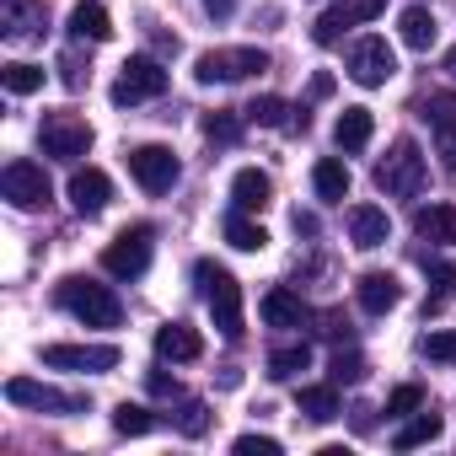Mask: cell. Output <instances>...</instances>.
Returning <instances> with one entry per match:
<instances>
[{"instance_id": "6da1fadb", "label": "cell", "mask_w": 456, "mask_h": 456, "mask_svg": "<svg viewBox=\"0 0 456 456\" xmlns=\"http://www.w3.org/2000/svg\"><path fill=\"white\" fill-rule=\"evenodd\" d=\"M193 280H199V296H204V306H209L220 338L237 344V338H242V285H237V274L204 258V264L193 269Z\"/></svg>"}, {"instance_id": "7a4b0ae2", "label": "cell", "mask_w": 456, "mask_h": 456, "mask_svg": "<svg viewBox=\"0 0 456 456\" xmlns=\"http://www.w3.org/2000/svg\"><path fill=\"white\" fill-rule=\"evenodd\" d=\"M60 306H65L70 317H81L86 328H118V322H124L118 296H113L108 285H97V280H81V274L60 280Z\"/></svg>"}, {"instance_id": "3957f363", "label": "cell", "mask_w": 456, "mask_h": 456, "mask_svg": "<svg viewBox=\"0 0 456 456\" xmlns=\"http://www.w3.org/2000/svg\"><path fill=\"white\" fill-rule=\"evenodd\" d=\"M376 188L392 199H419L424 193V156L413 140H397L387 151V161H376Z\"/></svg>"}, {"instance_id": "277c9868", "label": "cell", "mask_w": 456, "mask_h": 456, "mask_svg": "<svg viewBox=\"0 0 456 456\" xmlns=\"http://www.w3.org/2000/svg\"><path fill=\"white\" fill-rule=\"evenodd\" d=\"M151 242H156L151 225H129V232H118V237L102 248V269H108L113 280H140V274L151 269Z\"/></svg>"}, {"instance_id": "5b68a950", "label": "cell", "mask_w": 456, "mask_h": 456, "mask_svg": "<svg viewBox=\"0 0 456 456\" xmlns=\"http://www.w3.org/2000/svg\"><path fill=\"white\" fill-rule=\"evenodd\" d=\"M264 70H269V54L264 49H209L193 65V76L204 86H215V81H248V76H264Z\"/></svg>"}, {"instance_id": "8992f818", "label": "cell", "mask_w": 456, "mask_h": 456, "mask_svg": "<svg viewBox=\"0 0 456 456\" xmlns=\"http://www.w3.org/2000/svg\"><path fill=\"white\" fill-rule=\"evenodd\" d=\"M38 140H44V156H54V161H76V156L92 151V124L76 118V113H44Z\"/></svg>"}, {"instance_id": "52a82bcc", "label": "cell", "mask_w": 456, "mask_h": 456, "mask_svg": "<svg viewBox=\"0 0 456 456\" xmlns=\"http://www.w3.org/2000/svg\"><path fill=\"white\" fill-rule=\"evenodd\" d=\"M167 92V70L156 65V60H124V70H118V81H113V102L118 108H134V102H151V97H161Z\"/></svg>"}, {"instance_id": "ba28073f", "label": "cell", "mask_w": 456, "mask_h": 456, "mask_svg": "<svg viewBox=\"0 0 456 456\" xmlns=\"http://www.w3.org/2000/svg\"><path fill=\"white\" fill-rule=\"evenodd\" d=\"M0 193H6L17 209H44V204L54 199L49 172H44L38 161H12L6 172H0Z\"/></svg>"}, {"instance_id": "9c48e42d", "label": "cell", "mask_w": 456, "mask_h": 456, "mask_svg": "<svg viewBox=\"0 0 456 456\" xmlns=\"http://www.w3.org/2000/svg\"><path fill=\"white\" fill-rule=\"evenodd\" d=\"M177 156L167 151V145H134L129 151V177L145 188V193H167L172 183H177Z\"/></svg>"}, {"instance_id": "30bf717a", "label": "cell", "mask_w": 456, "mask_h": 456, "mask_svg": "<svg viewBox=\"0 0 456 456\" xmlns=\"http://www.w3.org/2000/svg\"><path fill=\"white\" fill-rule=\"evenodd\" d=\"M44 365L49 370H86V376H97V370L118 365V344H49Z\"/></svg>"}, {"instance_id": "8fae6325", "label": "cell", "mask_w": 456, "mask_h": 456, "mask_svg": "<svg viewBox=\"0 0 456 456\" xmlns=\"http://www.w3.org/2000/svg\"><path fill=\"white\" fill-rule=\"evenodd\" d=\"M349 76H354L360 86H387V81L397 76L392 44H387V38H360V44L349 49Z\"/></svg>"}, {"instance_id": "7c38bea8", "label": "cell", "mask_w": 456, "mask_h": 456, "mask_svg": "<svg viewBox=\"0 0 456 456\" xmlns=\"http://www.w3.org/2000/svg\"><path fill=\"white\" fill-rule=\"evenodd\" d=\"M6 397L17 408H38V413H81L86 408V397L60 392V387H44V381H28V376H12L6 381Z\"/></svg>"}, {"instance_id": "4fadbf2b", "label": "cell", "mask_w": 456, "mask_h": 456, "mask_svg": "<svg viewBox=\"0 0 456 456\" xmlns=\"http://www.w3.org/2000/svg\"><path fill=\"white\" fill-rule=\"evenodd\" d=\"M44 28H49L44 0H0V33L12 44H33V38H44Z\"/></svg>"}, {"instance_id": "5bb4252c", "label": "cell", "mask_w": 456, "mask_h": 456, "mask_svg": "<svg viewBox=\"0 0 456 456\" xmlns=\"http://www.w3.org/2000/svg\"><path fill=\"white\" fill-rule=\"evenodd\" d=\"M108 199H113V183H108V172H97V167H76L70 172V204H76V215H102L108 209Z\"/></svg>"}, {"instance_id": "9a60e30c", "label": "cell", "mask_w": 456, "mask_h": 456, "mask_svg": "<svg viewBox=\"0 0 456 456\" xmlns=\"http://www.w3.org/2000/svg\"><path fill=\"white\" fill-rule=\"evenodd\" d=\"M156 354L172 360V365H193V360L204 354V338H199V328H188V322H167V328H156Z\"/></svg>"}, {"instance_id": "2e32d148", "label": "cell", "mask_w": 456, "mask_h": 456, "mask_svg": "<svg viewBox=\"0 0 456 456\" xmlns=\"http://www.w3.org/2000/svg\"><path fill=\"white\" fill-rule=\"evenodd\" d=\"M344 220H349V242H354V248H365V253H370V248H381V242L392 237V220H387V209H376V204H354Z\"/></svg>"}, {"instance_id": "e0dca14e", "label": "cell", "mask_w": 456, "mask_h": 456, "mask_svg": "<svg viewBox=\"0 0 456 456\" xmlns=\"http://www.w3.org/2000/svg\"><path fill=\"white\" fill-rule=\"evenodd\" d=\"M242 113H248V124H264V129H301V134H306V124H312L306 108H290L285 97H258V102H248Z\"/></svg>"}, {"instance_id": "ac0fdd59", "label": "cell", "mask_w": 456, "mask_h": 456, "mask_svg": "<svg viewBox=\"0 0 456 456\" xmlns=\"http://www.w3.org/2000/svg\"><path fill=\"white\" fill-rule=\"evenodd\" d=\"M354 296H360V306H365L370 317H387V312L403 301V285H397V274H381V269H370V274H360Z\"/></svg>"}, {"instance_id": "d6986e66", "label": "cell", "mask_w": 456, "mask_h": 456, "mask_svg": "<svg viewBox=\"0 0 456 456\" xmlns=\"http://www.w3.org/2000/svg\"><path fill=\"white\" fill-rule=\"evenodd\" d=\"M413 232L435 248H451L456 242V204H419L413 209Z\"/></svg>"}, {"instance_id": "ffe728a7", "label": "cell", "mask_w": 456, "mask_h": 456, "mask_svg": "<svg viewBox=\"0 0 456 456\" xmlns=\"http://www.w3.org/2000/svg\"><path fill=\"white\" fill-rule=\"evenodd\" d=\"M258 312H264V322H269V328H301V322H312V306H306L296 290H285V285H280V290H269V296L258 301Z\"/></svg>"}, {"instance_id": "44dd1931", "label": "cell", "mask_w": 456, "mask_h": 456, "mask_svg": "<svg viewBox=\"0 0 456 456\" xmlns=\"http://www.w3.org/2000/svg\"><path fill=\"white\" fill-rule=\"evenodd\" d=\"M70 38L76 44H108L113 38V17L97 6V0H81V6L70 12Z\"/></svg>"}, {"instance_id": "7402d4cb", "label": "cell", "mask_w": 456, "mask_h": 456, "mask_svg": "<svg viewBox=\"0 0 456 456\" xmlns=\"http://www.w3.org/2000/svg\"><path fill=\"white\" fill-rule=\"evenodd\" d=\"M269 199H274V183H269V172H258V167H242V172L232 177V204H237V209H248V215H253V209H264Z\"/></svg>"}, {"instance_id": "603a6c76", "label": "cell", "mask_w": 456, "mask_h": 456, "mask_svg": "<svg viewBox=\"0 0 456 456\" xmlns=\"http://www.w3.org/2000/svg\"><path fill=\"white\" fill-rule=\"evenodd\" d=\"M370 134H376L370 108H344V113H338V124H333L338 151H365V145H370Z\"/></svg>"}, {"instance_id": "cb8c5ba5", "label": "cell", "mask_w": 456, "mask_h": 456, "mask_svg": "<svg viewBox=\"0 0 456 456\" xmlns=\"http://www.w3.org/2000/svg\"><path fill=\"white\" fill-rule=\"evenodd\" d=\"M220 232H225V242H232L237 253H264V248H269V232H264L258 220H248V209H232Z\"/></svg>"}, {"instance_id": "d4e9b609", "label": "cell", "mask_w": 456, "mask_h": 456, "mask_svg": "<svg viewBox=\"0 0 456 456\" xmlns=\"http://www.w3.org/2000/svg\"><path fill=\"white\" fill-rule=\"evenodd\" d=\"M312 188H317V199L344 204V199H349V167H344L338 156H322V161L312 167Z\"/></svg>"}, {"instance_id": "484cf974", "label": "cell", "mask_w": 456, "mask_h": 456, "mask_svg": "<svg viewBox=\"0 0 456 456\" xmlns=\"http://www.w3.org/2000/svg\"><path fill=\"white\" fill-rule=\"evenodd\" d=\"M354 22H360V6H354V0H338V6H328V12L317 17L312 38H317L322 49H333V44H338V38H344V33L354 28Z\"/></svg>"}, {"instance_id": "4316f807", "label": "cell", "mask_w": 456, "mask_h": 456, "mask_svg": "<svg viewBox=\"0 0 456 456\" xmlns=\"http://www.w3.org/2000/svg\"><path fill=\"white\" fill-rule=\"evenodd\" d=\"M296 408H301L312 424L338 419V381H328V387H301V392H296Z\"/></svg>"}, {"instance_id": "83f0119b", "label": "cell", "mask_w": 456, "mask_h": 456, "mask_svg": "<svg viewBox=\"0 0 456 456\" xmlns=\"http://www.w3.org/2000/svg\"><path fill=\"white\" fill-rule=\"evenodd\" d=\"M397 33H403V44H408V49H419V54H424V49L435 44V33H440V28H435V17H429L424 6H408V12L397 17Z\"/></svg>"}, {"instance_id": "f1b7e54d", "label": "cell", "mask_w": 456, "mask_h": 456, "mask_svg": "<svg viewBox=\"0 0 456 456\" xmlns=\"http://www.w3.org/2000/svg\"><path fill=\"white\" fill-rule=\"evenodd\" d=\"M306 365H312V344H285V349L269 354V376L274 381H296Z\"/></svg>"}, {"instance_id": "f546056e", "label": "cell", "mask_w": 456, "mask_h": 456, "mask_svg": "<svg viewBox=\"0 0 456 456\" xmlns=\"http://www.w3.org/2000/svg\"><path fill=\"white\" fill-rule=\"evenodd\" d=\"M440 413H413L403 429H397V451H413V445H429V440H440Z\"/></svg>"}, {"instance_id": "4dcf8cb0", "label": "cell", "mask_w": 456, "mask_h": 456, "mask_svg": "<svg viewBox=\"0 0 456 456\" xmlns=\"http://www.w3.org/2000/svg\"><path fill=\"white\" fill-rule=\"evenodd\" d=\"M242 118H248V113L215 108V113H204V134H209L215 145H237V140H242Z\"/></svg>"}, {"instance_id": "1f68e13d", "label": "cell", "mask_w": 456, "mask_h": 456, "mask_svg": "<svg viewBox=\"0 0 456 456\" xmlns=\"http://www.w3.org/2000/svg\"><path fill=\"white\" fill-rule=\"evenodd\" d=\"M0 81H6V92H12V97H33V92L44 86V70H38V65H28V60H12L6 70H0Z\"/></svg>"}, {"instance_id": "d6a6232c", "label": "cell", "mask_w": 456, "mask_h": 456, "mask_svg": "<svg viewBox=\"0 0 456 456\" xmlns=\"http://www.w3.org/2000/svg\"><path fill=\"white\" fill-rule=\"evenodd\" d=\"M151 424H156V413L140 408V403H118V408H113V429H118V435H145Z\"/></svg>"}, {"instance_id": "836d02e7", "label": "cell", "mask_w": 456, "mask_h": 456, "mask_svg": "<svg viewBox=\"0 0 456 456\" xmlns=\"http://www.w3.org/2000/svg\"><path fill=\"white\" fill-rule=\"evenodd\" d=\"M328 381H338V387H354V381H365V360L360 354H333V370H328Z\"/></svg>"}, {"instance_id": "e575fe53", "label": "cell", "mask_w": 456, "mask_h": 456, "mask_svg": "<svg viewBox=\"0 0 456 456\" xmlns=\"http://www.w3.org/2000/svg\"><path fill=\"white\" fill-rule=\"evenodd\" d=\"M424 408V392L408 381V387H397L392 397H387V419H408V413H419Z\"/></svg>"}, {"instance_id": "d590c367", "label": "cell", "mask_w": 456, "mask_h": 456, "mask_svg": "<svg viewBox=\"0 0 456 456\" xmlns=\"http://www.w3.org/2000/svg\"><path fill=\"white\" fill-rule=\"evenodd\" d=\"M177 429H183L188 440H199V435L209 429V408H204V403H183V413H177Z\"/></svg>"}, {"instance_id": "8d00e7d4", "label": "cell", "mask_w": 456, "mask_h": 456, "mask_svg": "<svg viewBox=\"0 0 456 456\" xmlns=\"http://www.w3.org/2000/svg\"><path fill=\"white\" fill-rule=\"evenodd\" d=\"M435 156L456 172V118H445V124H435Z\"/></svg>"}, {"instance_id": "74e56055", "label": "cell", "mask_w": 456, "mask_h": 456, "mask_svg": "<svg viewBox=\"0 0 456 456\" xmlns=\"http://www.w3.org/2000/svg\"><path fill=\"white\" fill-rule=\"evenodd\" d=\"M232 451H237V456H280V440H274V435H242Z\"/></svg>"}, {"instance_id": "f35d334b", "label": "cell", "mask_w": 456, "mask_h": 456, "mask_svg": "<svg viewBox=\"0 0 456 456\" xmlns=\"http://www.w3.org/2000/svg\"><path fill=\"white\" fill-rule=\"evenodd\" d=\"M424 354L440 360V365H456V333H429L424 338Z\"/></svg>"}, {"instance_id": "ab89813d", "label": "cell", "mask_w": 456, "mask_h": 456, "mask_svg": "<svg viewBox=\"0 0 456 456\" xmlns=\"http://www.w3.org/2000/svg\"><path fill=\"white\" fill-rule=\"evenodd\" d=\"M419 113H424L429 124H445V118H456V97H424Z\"/></svg>"}, {"instance_id": "60d3db41", "label": "cell", "mask_w": 456, "mask_h": 456, "mask_svg": "<svg viewBox=\"0 0 456 456\" xmlns=\"http://www.w3.org/2000/svg\"><path fill=\"white\" fill-rule=\"evenodd\" d=\"M317 322H322V328H317L322 338H333V344H338V338H349V322H344V312H317Z\"/></svg>"}, {"instance_id": "b9f144b4", "label": "cell", "mask_w": 456, "mask_h": 456, "mask_svg": "<svg viewBox=\"0 0 456 456\" xmlns=\"http://www.w3.org/2000/svg\"><path fill=\"white\" fill-rule=\"evenodd\" d=\"M145 381H151V392H156V397H177V381H172L167 370H151Z\"/></svg>"}, {"instance_id": "7bdbcfd3", "label": "cell", "mask_w": 456, "mask_h": 456, "mask_svg": "<svg viewBox=\"0 0 456 456\" xmlns=\"http://www.w3.org/2000/svg\"><path fill=\"white\" fill-rule=\"evenodd\" d=\"M204 12H209L215 22H225V17H232V12H237V0H204Z\"/></svg>"}, {"instance_id": "ee69618b", "label": "cell", "mask_w": 456, "mask_h": 456, "mask_svg": "<svg viewBox=\"0 0 456 456\" xmlns=\"http://www.w3.org/2000/svg\"><path fill=\"white\" fill-rule=\"evenodd\" d=\"M354 6H360V22H376L387 12V0H354Z\"/></svg>"}, {"instance_id": "f6af8a7d", "label": "cell", "mask_w": 456, "mask_h": 456, "mask_svg": "<svg viewBox=\"0 0 456 456\" xmlns=\"http://www.w3.org/2000/svg\"><path fill=\"white\" fill-rule=\"evenodd\" d=\"M312 97H333V76H312Z\"/></svg>"}, {"instance_id": "bcb514c9", "label": "cell", "mask_w": 456, "mask_h": 456, "mask_svg": "<svg viewBox=\"0 0 456 456\" xmlns=\"http://www.w3.org/2000/svg\"><path fill=\"white\" fill-rule=\"evenodd\" d=\"M296 232H306V237H317V215H301V209H296Z\"/></svg>"}, {"instance_id": "7dc6e473", "label": "cell", "mask_w": 456, "mask_h": 456, "mask_svg": "<svg viewBox=\"0 0 456 456\" xmlns=\"http://www.w3.org/2000/svg\"><path fill=\"white\" fill-rule=\"evenodd\" d=\"M445 76L456 81V49H445Z\"/></svg>"}]
</instances>
